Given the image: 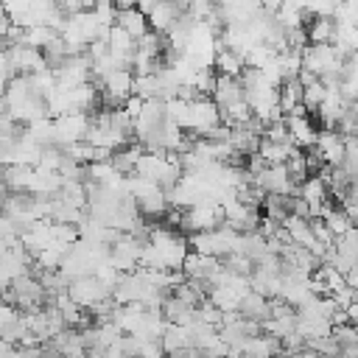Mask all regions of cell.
I'll list each match as a JSON object with an SVG mask.
<instances>
[{
    "mask_svg": "<svg viewBox=\"0 0 358 358\" xmlns=\"http://www.w3.org/2000/svg\"><path fill=\"white\" fill-rule=\"evenodd\" d=\"M221 221H224V204L218 199H210L207 196V199H199L196 204H190V207L182 210V227L179 229H185L190 235V232L213 229Z\"/></svg>",
    "mask_w": 358,
    "mask_h": 358,
    "instance_id": "cell-2",
    "label": "cell"
},
{
    "mask_svg": "<svg viewBox=\"0 0 358 358\" xmlns=\"http://www.w3.org/2000/svg\"><path fill=\"white\" fill-rule=\"evenodd\" d=\"M260 3H263V8H266V11H271V14H274V11L280 8V3H282V0H260Z\"/></svg>",
    "mask_w": 358,
    "mask_h": 358,
    "instance_id": "cell-37",
    "label": "cell"
},
{
    "mask_svg": "<svg viewBox=\"0 0 358 358\" xmlns=\"http://www.w3.org/2000/svg\"><path fill=\"white\" fill-rule=\"evenodd\" d=\"M355 140H358V126H355Z\"/></svg>",
    "mask_w": 358,
    "mask_h": 358,
    "instance_id": "cell-39",
    "label": "cell"
},
{
    "mask_svg": "<svg viewBox=\"0 0 358 358\" xmlns=\"http://www.w3.org/2000/svg\"><path fill=\"white\" fill-rule=\"evenodd\" d=\"M109 285H103L95 274H81V277H73L70 282H67V294H70V299L76 302V305H81L84 310H90L92 305H98L101 299H106L109 296Z\"/></svg>",
    "mask_w": 358,
    "mask_h": 358,
    "instance_id": "cell-5",
    "label": "cell"
},
{
    "mask_svg": "<svg viewBox=\"0 0 358 358\" xmlns=\"http://www.w3.org/2000/svg\"><path fill=\"white\" fill-rule=\"evenodd\" d=\"M92 11H95V17L101 20V25H112L115 17H117L115 0H95V3H92Z\"/></svg>",
    "mask_w": 358,
    "mask_h": 358,
    "instance_id": "cell-32",
    "label": "cell"
},
{
    "mask_svg": "<svg viewBox=\"0 0 358 358\" xmlns=\"http://www.w3.org/2000/svg\"><path fill=\"white\" fill-rule=\"evenodd\" d=\"M165 350H162V341L159 338H143L140 341V347H137V355H148V358H157V355H162Z\"/></svg>",
    "mask_w": 358,
    "mask_h": 358,
    "instance_id": "cell-35",
    "label": "cell"
},
{
    "mask_svg": "<svg viewBox=\"0 0 358 358\" xmlns=\"http://www.w3.org/2000/svg\"><path fill=\"white\" fill-rule=\"evenodd\" d=\"M17 319H20V308L11 305V302H6V299H0V333H3L8 324H14Z\"/></svg>",
    "mask_w": 358,
    "mask_h": 358,
    "instance_id": "cell-34",
    "label": "cell"
},
{
    "mask_svg": "<svg viewBox=\"0 0 358 358\" xmlns=\"http://www.w3.org/2000/svg\"><path fill=\"white\" fill-rule=\"evenodd\" d=\"M316 154L322 157L324 165H341L344 162V151H347V143H344V134L338 129H327L322 126L319 134H316V143H313Z\"/></svg>",
    "mask_w": 358,
    "mask_h": 358,
    "instance_id": "cell-8",
    "label": "cell"
},
{
    "mask_svg": "<svg viewBox=\"0 0 358 358\" xmlns=\"http://www.w3.org/2000/svg\"><path fill=\"white\" fill-rule=\"evenodd\" d=\"M182 14V8L179 6H173L171 0H159L145 17H148V28L151 31H157V34H165L173 22H176V17Z\"/></svg>",
    "mask_w": 358,
    "mask_h": 358,
    "instance_id": "cell-14",
    "label": "cell"
},
{
    "mask_svg": "<svg viewBox=\"0 0 358 358\" xmlns=\"http://www.w3.org/2000/svg\"><path fill=\"white\" fill-rule=\"evenodd\" d=\"M252 182L260 185L266 193H280V196H294V193H296V185H294V179L288 176L285 162H280V165H266L260 173L252 176Z\"/></svg>",
    "mask_w": 358,
    "mask_h": 358,
    "instance_id": "cell-9",
    "label": "cell"
},
{
    "mask_svg": "<svg viewBox=\"0 0 358 358\" xmlns=\"http://www.w3.org/2000/svg\"><path fill=\"white\" fill-rule=\"evenodd\" d=\"M143 151H145L143 145H131V143H129V145H123V148H117V151L112 154V162H115V165H117L123 173H131Z\"/></svg>",
    "mask_w": 358,
    "mask_h": 358,
    "instance_id": "cell-28",
    "label": "cell"
},
{
    "mask_svg": "<svg viewBox=\"0 0 358 358\" xmlns=\"http://www.w3.org/2000/svg\"><path fill=\"white\" fill-rule=\"evenodd\" d=\"M249 120H252V106H249L246 98H238V101L221 106V123H227V126H243Z\"/></svg>",
    "mask_w": 358,
    "mask_h": 358,
    "instance_id": "cell-24",
    "label": "cell"
},
{
    "mask_svg": "<svg viewBox=\"0 0 358 358\" xmlns=\"http://www.w3.org/2000/svg\"><path fill=\"white\" fill-rule=\"evenodd\" d=\"M221 263L229 268V271H235V274H252V268H255V260L249 257V255H243V252H229V255H224L221 257Z\"/></svg>",
    "mask_w": 358,
    "mask_h": 358,
    "instance_id": "cell-31",
    "label": "cell"
},
{
    "mask_svg": "<svg viewBox=\"0 0 358 358\" xmlns=\"http://www.w3.org/2000/svg\"><path fill=\"white\" fill-rule=\"evenodd\" d=\"M25 131H28L39 145H50V143H53V117H50V115H42V117L25 123Z\"/></svg>",
    "mask_w": 358,
    "mask_h": 358,
    "instance_id": "cell-27",
    "label": "cell"
},
{
    "mask_svg": "<svg viewBox=\"0 0 358 358\" xmlns=\"http://www.w3.org/2000/svg\"><path fill=\"white\" fill-rule=\"evenodd\" d=\"M218 123H221V106H218L210 95H199V98L190 101L187 129H185V131L201 137V134H207V131H210L213 126H218Z\"/></svg>",
    "mask_w": 358,
    "mask_h": 358,
    "instance_id": "cell-4",
    "label": "cell"
},
{
    "mask_svg": "<svg viewBox=\"0 0 358 358\" xmlns=\"http://www.w3.org/2000/svg\"><path fill=\"white\" fill-rule=\"evenodd\" d=\"M324 92H327V87L322 84V78H313V81L302 84V103L308 106V112H310V115H313V109L322 103Z\"/></svg>",
    "mask_w": 358,
    "mask_h": 358,
    "instance_id": "cell-30",
    "label": "cell"
},
{
    "mask_svg": "<svg viewBox=\"0 0 358 358\" xmlns=\"http://www.w3.org/2000/svg\"><path fill=\"white\" fill-rule=\"evenodd\" d=\"M115 6L117 8H131V6H137V0H115Z\"/></svg>",
    "mask_w": 358,
    "mask_h": 358,
    "instance_id": "cell-38",
    "label": "cell"
},
{
    "mask_svg": "<svg viewBox=\"0 0 358 358\" xmlns=\"http://www.w3.org/2000/svg\"><path fill=\"white\" fill-rule=\"evenodd\" d=\"M285 168H288V176L294 179V185H299L310 171H308V159H305V148H294L285 159Z\"/></svg>",
    "mask_w": 358,
    "mask_h": 358,
    "instance_id": "cell-29",
    "label": "cell"
},
{
    "mask_svg": "<svg viewBox=\"0 0 358 358\" xmlns=\"http://www.w3.org/2000/svg\"><path fill=\"white\" fill-rule=\"evenodd\" d=\"M159 341H162V350L168 355L182 352L187 344H193L190 341V324H173V322H168V327H165V333H162Z\"/></svg>",
    "mask_w": 358,
    "mask_h": 358,
    "instance_id": "cell-18",
    "label": "cell"
},
{
    "mask_svg": "<svg viewBox=\"0 0 358 358\" xmlns=\"http://www.w3.org/2000/svg\"><path fill=\"white\" fill-rule=\"evenodd\" d=\"M305 31L310 45H327L336 36V20L330 14H310L305 20Z\"/></svg>",
    "mask_w": 358,
    "mask_h": 358,
    "instance_id": "cell-13",
    "label": "cell"
},
{
    "mask_svg": "<svg viewBox=\"0 0 358 358\" xmlns=\"http://www.w3.org/2000/svg\"><path fill=\"white\" fill-rule=\"evenodd\" d=\"M344 56L347 53L341 48H336L333 42H327V45H310L308 42L302 48V67H308L319 78H324V76H341Z\"/></svg>",
    "mask_w": 358,
    "mask_h": 358,
    "instance_id": "cell-1",
    "label": "cell"
},
{
    "mask_svg": "<svg viewBox=\"0 0 358 358\" xmlns=\"http://www.w3.org/2000/svg\"><path fill=\"white\" fill-rule=\"evenodd\" d=\"M238 313H243L246 319H257V322H263L266 316H268V296H263L260 291H246L243 294V299H241V305H238Z\"/></svg>",
    "mask_w": 358,
    "mask_h": 358,
    "instance_id": "cell-21",
    "label": "cell"
},
{
    "mask_svg": "<svg viewBox=\"0 0 358 358\" xmlns=\"http://www.w3.org/2000/svg\"><path fill=\"white\" fill-rule=\"evenodd\" d=\"M84 173H87L84 179H90V182H95V185H101V187L123 190L126 173H123L112 159H92V162H87V171H84Z\"/></svg>",
    "mask_w": 358,
    "mask_h": 358,
    "instance_id": "cell-11",
    "label": "cell"
},
{
    "mask_svg": "<svg viewBox=\"0 0 358 358\" xmlns=\"http://www.w3.org/2000/svg\"><path fill=\"white\" fill-rule=\"evenodd\" d=\"M282 120H285L288 137L296 148H310L316 143V134H319L316 117H310V115H282Z\"/></svg>",
    "mask_w": 358,
    "mask_h": 358,
    "instance_id": "cell-10",
    "label": "cell"
},
{
    "mask_svg": "<svg viewBox=\"0 0 358 358\" xmlns=\"http://www.w3.org/2000/svg\"><path fill=\"white\" fill-rule=\"evenodd\" d=\"M243 56L238 53V50H232V48H227V45H221L218 50H215V59H213V70L218 73V76H241L243 73Z\"/></svg>",
    "mask_w": 358,
    "mask_h": 358,
    "instance_id": "cell-17",
    "label": "cell"
},
{
    "mask_svg": "<svg viewBox=\"0 0 358 358\" xmlns=\"http://www.w3.org/2000/svg\"><path fill=\"white\" fill-rule=\"evenodd\" d=\"M56 3H59V8H62L64 14H76V11H87V8H92L95 0H56Z\"/></svg>",
    "mask_w": 358,
    "mask_h": 358,
    "instance_id": "cell-36",
    "label": "cell"
},
{
    "mask_svg": "<svg viewBox=\"0 0 358 358\" xmlns=\"http://www.w3.org/2000/svg\"><path fill=\"white\" fill-rule=\"evenodd\" d=\"M310 229H313V238L316 241H322V243H327V246H333V241H336V235L330 232V227L324 224V218L319 215V218H310Z\"/></svg>",
    "mask_w": 358,
    "mask_h": 358,
    "instance_id": "cell-33",
    "label": "cell"
},
{
    "mask_svg": "<svg viewBox=\"0 0 358 358\" xmlns=\"http://www.w3.org/2000/svg\"><path fill=\"white\" fill-rule=\"evenodd\" d=\"M106 45H109V50L134 59V48H137V42H134V36H131L126 28H120L117 22L109 25V31H106Z\"/></svg>",
    "mask_w": 358,
    "mask_h": 358,
    "instance_id": "cell-22",
    "label": "cell"
},
{
    "mask_svg": "<svg viewBox=\"0 0 358 358\" xmlns=\"http://www.w3.org/2000/svg\"><path fill=\"white\" fill-rule=\"evenodd\" d=\"M322 218H324V224L330 227V232H333V235H344V232L352 227V218L347 215V210H344L341 204H338V207H336V204H330V207L322 213Z\"/></svg>",
    "mask_w": 358,
    "mask_h": 358,
    "instance_id": "cell-26",
    "label": "cell"
},
{
    "mask_svg": "<svg viewBox=\"0 0 358 358\" xmlns=\"http://www.w3.org/2000/svg\"><path fill=\"white\" fill-rule=\"evenodd\" d=\"M53 73H56L59 87H76V84L92 78V59L87 56V50L84 53H70V56H64L62 64L53 67Z\"/></svg>",
    "mask_w": 358,
    "mask_h": 358,
    "instance_id": "cell-6",
    "label": "cell"
},
{
    "mask_svg": "<svg viewBox=\"0 0 358 358\" xmlns=\"http://www.w3.org/2000/svg\"><path fill=\"white\" fill-rule=\"evenodd\" d=\"M210 98H213L218 106H227V103L243 98V84H241V78H235V76H218V73H215V87H213Z\"/></svg>",
    "mask_w": 358,
    "mask_h": 358,
    "instance_id": "cell-15",
    "label": "cell"
},
{
    "mask_svg": "<svg viewBox=\"0 0 358 358\" xmlns=\"http://www.w3.org/2000/svg\"><path fill=\"white\" fill-rule=\"evenodd\" d=\"M90 123H92V115L90 112H81V109H73V112H64V115L53 117V143L64 148L70 143L87 140Z\"/></svg>",
    "mask_w": 358,
    "mask_h": 358,
    "instance_id": "cell-3",
    "label": "cell"
},
{
    "mask_svg": "<svg viewBox=\"0 0 358 358\" xmlns=\"http://www.w3.org/2000/svg\"><path fill=\"white\" fill-rule=\"evenodd\" d=\"M159 310H162V316H165L168 322H173V324H190V322L196 319V308H193V305H187V302H182V299H179V296H173L171 291L165 294V299H162Z\"/></svg>",
    "mask_w": 358,
    "mask_h": 358,
    "instance_id": "cell-16",
    "label": "cell"
},
{
    "mask_svg": "<svg viewBox=\"0 0 358 358\" xmlns=\"http://www.w3.org/2000/svg\"><path fill=\"white\" fill-rule=\"evenodd\" d=\"M6 53H8V64H11V70L14 73H36V70H42V67H50L48 64V59H45V53L39 50V48H31V45H25V42H11V45H6Z\"/></svg>",
    "mask_w": 358,
    "mask_h": 358,
    "instance_id": "cell-7",
    "label": "cell"
},
{
    "mask_svg": "<svg viewBox=\"0 0 358 358\" xmlns=\"http://www.w3.org/2000/svg\"><path fill=\"white\" fill-rule=\"evenodd\" d=\"M218 266H221V257H213V255H204V252L190 249V252L185 255L182 271H185V277H193V280H204V282H207V277H210Z\"/></svg>",
    "mask_w": 358,
    "mask_h": 358,
    "instance_id": "cell-12",
    "label": "cell"
},
{
    "mask_svg": "<svg viewBox=\"0 0 358 358\" xmlns=\"http://www.w3.org/2000/svg\"><path fill=\"white\" fill-rule=\"evenodd\" d=\"M296 145L291 143V140H266V137H260V145H257V154L268 162V165H280V162H285L288 159V154L294 151Z\"/></svg>",
    "mask_w": 358,
    "mask_h": 358,
    "instance_id": "cell-20",
    "label": "cell"
},
{
    "mask_svg": "<svg viewBox=\"0 0 358 358\" xmlns=\"http://www.w3.org/2000/svg\"><path fill=\"white\" fill-rule=\"evenodd\" d=\"M56 34H59V31H56V28H50L48 22H36V25H25V28H22V39H20V42H25V45H31V48H39V50H42V48L56 36Z\"/></svg>",
    "mask_w": 358,
    "mask_h": 358,
    "instance_id": "cell-25",
    "label": "cell"
},
{
    "mask_svg": "<svg viewBox=\"0 0 358 358\" xmlns=\"http://www.w3.org/2000/svg\"><path fill=\"white\" fill-rule=\"evenodd\" d=\"M277 101H280L282 115H288L296 103H302V84H299V78H282L280 87H277Z\"/></svg>",
    "mask_w": 358,
    "mask_h": 358,
    "instance_id": "cell-23",
    "label": "cell"
},
{
    "mask_svg": "<svg viewBox=\"0 0 358 358\" xmlns=\"http://www.w3.org/2000/svg\"><path fill=\"white\" fill-rule=\"evenodd\" d=\"M115 22H117L120 28H126L134 39L143 36V34L148 31V17H145V11H140L137 6H131V8H117Z\"/></svg>",
    "mask_w": 358,
    "mask_h": 358,
    "instance_id": "cell-19",
    "label": "cell"
}]
</instances>
